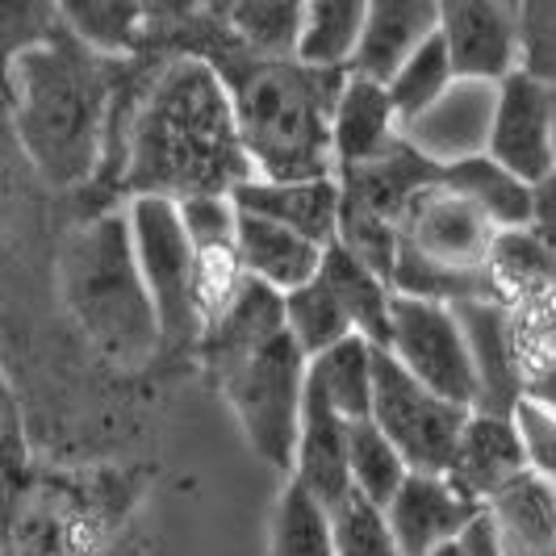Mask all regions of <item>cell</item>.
Wrapping results in <instances>:
<instances>
[{
  "label": "cell",
  "instance_id": "obj_19",
  "mask_svg": "<svg viewBox=\"0 0 556 556\" xmlns=\"http://www.w3.org/2000/svg\"><path fill=\"white\" fill-rule=\"evenodd\" d=\"M435 26H440V0H368L348 72L386 84L393 67L435 34Z\"/></svg>",
  "mask_w": 556,
  "mask_h": 556
},
{
  "label": "cell",
  "instance_id": "obj_28",
  "mask_svg": "<svg viewBox=\"0 0 556 556\" xmlns=\"http://www.w3.org/2000/svg\"><path fill=\"white\" fill-rule=\"evenodd\" d=\"M280 314H285V331L298 339V348H302L306 356H318L323 348L339 343L343 334H356L348 309L339 306L331 285L318 277V273H314L306 285L280 293Z\"/></svg>",
  "mask_w": 556,
  "mask_h": 556
},
{
  "label": "cell",
  "instance_id": "obj_21",
  "mask_svg": "<svg viewBox=\"0 0 556 556\" xmlns=\"http://www.w3.org/2000/svg\"><path fill=\"white\" fill-rule=\"evenodd\" d=\"M502 556H556V481L523 473L481 506Z\"/></svg>",
  "mask_w": 556,
  "mask_h": 556
},
{
  "label": "cell",
  "instance_id": "obj_32",
  "mask_svg": "<svg viewBox=\"0 0 556 556\" xmlns=\"http://www.w3.org/2000/svg\"><path fill=\"white\" fill-rule=\"evenodd\" d=\"M334 519V556H402L397 540H393L386 510L361 498L356 490L343 494L331 506Z\"/></svg>",
  "mask_w": 556,
  "mask_h": 556
},
{
  "label": "cell",
  "instance_id": "obj_18",
  "mask_svg": "<svg viewBox=\"0 0 556 556\" xmlns=\"http://www.w3.org/2000/svg\"><path fill=\"white\" fill-rule=\"evenodd\" d=\"M348 431L352 418H343L323 393L306 381V402H302V422H298V440H293V460L289 473L302 481L318 502H334L352 494V473H348Z\"/></svg>",
  "mask_w": 556,
  "mask_h": 556
},
{
  "label": "cell",
  "instance_id": "obj_17",
  "mask_svg": "<svg viewBox=\"0 0 556 556\" xmlns=\"http://www.w3.org/2000/svg\"><path fill=\"white\" fill-rule=\"evenodd\" d=\"M235 205L264 214L273 223L289 226L298 235H306L314 243H334L339 230V205H343V185L339 176H302V180H268V176H248L235 189Z\"/></svg>",
  "mask_w": 556,
  "mask_h": 556
},
{
  "label": "cell",
  "instance_id": "obj_12",
  "mask_svg": "<svg viewBox=\"0 0 556 556\" xmlns=\"http://www.w3.org/2000/svg\"><path fill=\"white\" fill-rule=\"evenodd\" d=\"M494 97H498V84L452 80L427 110L415 113L410 122H402V142L431 167H447L469 160V155H481L490 142Z\"/></svg>",
  "mask_w": 556,
  "mask_h": 556
},
{
  "label": "cell",
  "instance_id": "obj_2",
  "mask_svg": "<svg viewBox=\"0 0 556 556\" xmlns=\"http://www.w3.org/2000/svg\"><path fill=\"white\" fill-rule=\"evenodd\" d=\"M113 63L117 59L88 51L67 29L9 63L4 92L13 101V126L47 185L76 189L105 160L117 101Z\"/></svg>",
  "mask_w": 556,
  "mask_h": 556
},
{
  "label": "cell",
  "instance_id": "obj_29",
  "mask_svg": "<svg viewBox=\"0 0 556 556\" xmlns=\"http://www.w3.org/2000/svg\"><path fill=\"white\" fill-rule=\"evenodd\" d=\"M348 473H352V490L361 498L386 510V502L397 494L410 465L402 460V452L390 444V435L372 418H356L348 431Z\"/></svg>",
  "mask_w": 556,
  "mask_h": 556
},
{
  "label": "cell",
  "instance_id": "obj_23",
  "mask_svg": "<svg viewBox=\"0 0 556 556\" xmlns=\"http://www.w3.org/2000/svg\"><path fill=\"white\" fill-rule=\"evenodd\" d=\"M377 343L364 334H343L339 343L309 356L306 381L331 402L343 418H368L372 410V377H377Z\"/></svg>",
  "mask_w": 556,
  "mask_h": 556
},
{
  "label": "cell",
  "instance_id": "obj_22",
  "mask_svg": "<svg viewBox=\"0 0 556 556\" xmlns=\"http://www.w3.org/2000/svg\"><path fill=\"white\" fill-rule=\"evenodd\" d=\"M318 277L331 285V293L339 298V306L348 309L356 334L372 339L377 348H386V331H390V302L393 285L372 264H364L356 251H348L343 243H327L323 248V264Z\"/></svg>",
  "mask_w": 556,
  "mask_h": 556
},
{
  "label": "cell",
  "instance_id": "obj_10",
  "mask_svg": "<svg viewBox=\"0 0 556 556\" xmlns=\"http://www.w3.org/2000/svg\"><path fill=\"white\" fill-rule=\"evenodd\" d=\"M485 155L528 185L553 172V84L535 80L523 67L498 80Z\"/></svg>",
  "mask_w": 556,
  "mask_h": 556
},
{
  "label": "cell",
  "instance_id": "obj_16",
  "mask_svg": "<svg viewBox=\"0 0 556 556\" xmlns=\"http://www.w3.org/2000/svg\"><path fill=\"white\" fill-rule=\"evenodd\" d=\"M523 469H528V460H523V444H519V431H515L510 415L490 410V406H473L465 415L456 452L447 460V481L465 498L485 506L506 481H515Z\"/></svg>",
  "mask_w": 556,
  "mask_h": 556
},
{
  "label": "cell",
  "instance_id": "obj_3",
  "mask_svg": "<svg viewBox=\"0 0 556 556\" xmlns=\"http://www.w3.org/2000/svg\"><path fill=\"white\" fill-rule=\"evenodd\" d=\"M210 63L230 92V113L251 176L302 180L334 172L331 113L348 67H318L298 55H260L239 38L235 55Z\"/></svg>",
  "mask_w": 556,
  "mask_h": 556
},
{
  "label": "cell",
  "instance_id": "obj_36",
  "mask_svg": "<svg viewBox=\"0 0 556 556\" xmlns=\"http://www.w3.org/2000/svg\"><path fill=\"white\" fill-rule=\"evenodd\" d=\"M528 235L556 260V167L531 185V218Z\"/></svg>",
  "mask_w": 556,
  "mask_h": 556
},
{
  "label": "cell",
  "instance_id": "obj_39",
  "mask_svg": "<svg viewBox=\"0 0 556 556\" xmlns=\"http://www.w3.org/2000/svg\"><path fill=\"white\" fill-rule=\"evenodd\" d=\"M460 540H465V553H469V556H502L498 535H494V528H490L485 510H477L473 519L465 523V531H460Z\"/></svg>",
  "mask_w": 556,
  "mask_h": 556
},
{
  "label": "cell",
  "instance_id": "obj_24",
  "mask_svg": "<svg viewBox=\"0 0 556 556\" xmlns=\"http://www.w3.org/2000/svg\"><path fill=\"white\" fill-rule=\"evenodd\" d=\"M59 26L88 51L110 59L135 55L147 38V9L142 0H55Z\"/></svg>",
  "mask_w": 556,
  "mask_h": 556
},
{
  "label": "cell",
  "instance_id": "obj_5",
  "mask_svg": "<svg viewBox=\"0 0 556 556\" xmlns=\"http://www.w3.org/2000/svg\"><path fill=\"white\" fill-rule=\"evenodd\" d=\"M306 372L309 356L285 327L214 372L255 456H264L280 473H289L293 460V440L306 402Z\"/></svg>",
  "mask_w": 556,
  "mask_h": 556
},
{
  "label": "cell",
  "instance_id": "obj_20",
  "mask_svg": "<svg viewBox=\"0 0 556 556\" xmlns=\"http://www.w3.org/2000/svg\"><path fill=\"white\" fill-rule=\"evenodd\" d=\"M235 251H239L243 273L277 293L306 285L323 264V243L251 210H239L235 218Z\"/></svg>",
  "mask_w": 556,
  "mask_h": 556
},
{
  "label": "cell",
  "instance_id": "obj_27",
  "mask_svg": "<svg viewBox=\"0 0 556 556\" xmlns=\"http://www.w3.org/2000/svg\"><path fill=\"white\" fill-rule=\"evenodd\" d=\"M364 9L368 0H306L293 55L318 67H348L356 38H361Z\"/></svg>",
  "mask_w": 556,
  "mask_h": 556
},
{
  "label": "cell",
  "instance_id": "obj_38",
  "mask_svg": "<svg viewBox=\"0 0 556 556\" xmlns=\"http://www.w3.org/2000/svg\"><path fill=\"white\" fill-rule=\"evenodd\" d=\"M151 29H172V26H193L205 13V0H142Z\"/></svg>",
  "mask_w": 556,
  "mask_h": 556
},
{
  "label": "cell",
  "instance_id": "obj_4",
  "mask_svg": "<svg viewBox=\"0 0 556 556\" xmlns=\"http://www.w3.org/2000/svg\"><path fill=\"white\" fill-rule=\"evenodd\" d=\"M59 289L72 318L105 361L142 368L164 352L155 302L147 293L139 255L130 243L126 210L101 214L72 230L59 255Z\"/></svg>",
  "mask_w": 556,
  "mask_h": 556
},
{
  "label": "cell",
  "instance_id": "obj_8",
  "mask_svg": "<svg viewBox=\"0 0 556 556\" xmlns=\"http://www.w3.org/2000/svg\"><path fill=\"white\" fill-rule=\"evenodd\" d=\"M386 352L410 377H418L427 390L444 393L456 406L473 410L477 402H481L469 339H465V327H460L456 309L447 306V302L415 298V293H397L393 289Z\"/></svg>",
  "mask_w": 556,
  "mask_h": 556
},
{
  "label": "cell",
  "instance_id": "obj_35",
  "mask_svg": "<svg viewBox=\"0 0 556 556\" xmlns=\"http://www.w3.org/2000/svg\"><path fill=\"white\" fill-rule=\"evenodd\" d=\"M510 422L519 431V444H523V460H528L531 473L556 481V415H548L540 402L519 397L510 406Z\"/></svg>",
  "mask_w": 556,
  "mask_h": 556
},
{
  "label": "cell",
  "instance_id": "obj_41",
  "mask_svg": "<svg viewBox=\"0 0 556 556\" xmlns=\"http://www.w3.org/2000/svg\"><path fill=\"white\" fill-rule=\"evenodd\" d=\"M226 9H230V0H205V13H210L214 22H223V17H226Z\"/></svg>",
  "mask_w": 556,
  "mask_h": 556
},
{
  "label": "cell",
  "instance_id": "obj_25",
  "mask_svg": "<svg viewBox=\"0 0 556 556\" xmlns=\"http://www.w3.org/2000/svg\"><path fill=\"white\" fill-rule=\"evenodd\" d=\"M440 176H444L456 193L469 197L498 230H528L531 185L523 176H515L510 167H502L498 160H490L485 151L460 160V164L440 167Z\"/></svg>",
  "mask_w": 556,
  "mask_h": 556
},
{
  "label": "cell",
  "instance_id": "obj_34",
  "mask_svg": "<svg viewBox=\"0 0 556 556\" xmlns=\"http://www.w3.org/2000/svg\"><path fill=\"white\" fill-rule=\"evenodd\" d=\"M519 67L556 88V0H515Z\"/></svg>",
  "mask_w": 556,
  "mask_h": 556
},
{
  "label": "cell",
  "instance_id": "obj_40",
  "mask_svg": "<svg viewBox=\"0 0 556 556\" xmlns=\"http://www.w3.org/2000/svg\"><path fill=\"white\" fill-rule=\"evenodd\" d=\"M427 556H469V553H465V540L456 535V540H444V544H435V548H431Z\"/></svg>",
  "mask_w": 556,
  "mask_h": 556
},
{
  "label": "cell",
  "instance_id": "obj_26",
  "mask_svg": "<svg viewBox=\"0 0 556 556\" xmlns=\"http://www.w3.org/2000/svg\"><path fill=\"white\" fill-rule=\"evenodd\" d=\"M268 556H334L331 506L314 498L293 477H285L277 506H273Z\"/></svg>",
  "mask_w": 556,
  "mask_h": 556
},
{
  "label": "cell",
  "instance_id": "obj_6",
  "mask_svg": "<svg viewBox=\"0 0 556 556\" xmlns=\"http://www.w3.org/2000/svg\"><path fill=\"white\" fill-rule=\"evenodd\" d=\"M130 243L139 255L147 293L155 302L164 348H185L201 334L197 314V251L185 230L180 205L160 193H135L126 201Z\"/></svg>",
  "mask_w": 556,
  "mask_h": 556
},
{
  "label": "cell",
  "instance_id": "obj_30",
  "mask_svg": "<svg viewBox=\"0 0 556 556\" xmlns=\"http://www.w3.org/2000/svg\"><path fill=\"white\" fill-rule=\"evenodd\" d=\"M306 0H230L223 26L260 55H293Z\"/></svg>",
  "mask_w": 556,
  "mask_h": 556
},
{
  "label": "cell",
  "instance_id": "obj_37",
  "mask_svg": "<svg viewBox=\"0 0 556 556\" xmlns=\"http://www.w3.org/2000/svg\"><path fill=\"white\" fill-rule=\"evenodd\" d=\"M519 397H531L548 415H556V352H544V356H535L528 364V377H523V393Z\"/></svg>",
  "mask_w": 556,
  "mask_h": 556
},
{
  "label": "cell",
  "instance_id": "obj_15",
  "mask_svg": "<svg viewBox=\"0 0 556 556\" xmlns=\"http://www.w3.org/2000/svg\"><path fill=\"white\" fill-rule=\"evenodd\" d=\"M477 510L481 506L465 498L447 481V473H415L410 469L406 481L397 485V494L386 502V523H390L402 556H427L435 544L456 540Z\"/></svg>",
  "mask_w": 556,
  "mask_h": 556
},
{
  "label": "cell",
  "instance_id": "obj_7",
  "mask_svg": "<svg viewBox=\"0 0 556 556\" xmlns=\"http://www.w3.org/2000/svg\"><path fill=\"white\" fill-rule=\"evenodd\" d=\"M498 235V226L469 197L456 193L440 172L422 180L397 210V251L460 277H490Z\"/></svg>",
  "mask_w": 556,
  "mask_h": 556
},
{
  "label": "cell",
  "instance_id": "obj_42",
  "mask_svg": "<svg viewBox=\"0 0 556 556\" xmlns=\"http://www.w3.org/2000/svg\"><path fill=\"white\" fill-rule=\"evenodd\" d=\"M553 167H556V88H553Z\"/></svg>",
  "mask_w": 556,
  "mask_h": 556
},
{
  "label": "cell",
  "instance_id": "obj_1",
  "mask_svg": "<svg viewBox=\"0 0 556 556\" xmlns=\"http://www.w3.org/2000/svg\"><path fill=\"white\" fill-rule=\"evenodd\" d=\"M251 176L235 130L230 92L205 55H180L155 72L126 130L122 185L135 193L185 201L230 193Z\"/></svg>",
  "mask_w": 556,
  "mask_h": 556
},
{
  "label": "cell",
  "instance_id": "obj_13",
  "mask_svg": "<svg viewBox=\"0 0 556 556\" xmlns=\"http://www.w3.org/2000/svg\"><path fill=\"white\" fill-rule=\"evenodd\" d=\"M452 309L465 327V339H469V352L477 364V386H481L477 406L510 415V406L523 393V377H528L531 364L528 339L519 331L515 314L498 298H465Z\"/></svg>",
  "mask_w": 556,
  "mask_h": 556
},
{
  "label": "cell",
  "instance_id": "obj_31",
  "mask_svg": "<svg viewBox=\"0 0 556 556\" xmlns=\"http://www.w3.org/2000/svg\"><path fill=\"white\" fill-rule=\"evenodd\" d=\"M452 80H456L452 59H447L440 34H431L422 47H415L410 55L393 67V76L386 80L397 122H410L415 113L427 110V105H431V101H435Z\"/></svg>",
  "mask_w": 556,
  "mask_h": 556
},
{
  "label": "cell",
  "instance_id": "obj_11",
  "mask_svg": "<svg viewBox=\"0 0 556 556\" xmlns=\"http://www.w3.org/2000/svg\"><path fill=\"white\" fill-rule=\"evenodd\" d=\"M440 42L456 80H506L519 67V26L510 0H440Z\"/></svg>",
  "mask_w": 556,
  "mask_h": 556
},
{
  "label": "cell",
  "instance_id": "obj_9",
  "mask_svg": "<svg viewBox=\"0 0 556 556\" xmlns=\"http://www.w3.org/2000/svg\"><path fill=\"white\" fill-rule=\"evenodd\" d=\"M465 415H469V406H456L444 393L427 390L386 348L377 352L368 418L390 435V444L402 452V460L415 473H447Z\"/></svg>",
  "mask_w": 556,
  "mask_h": 556
},
{
  "label": "cell",
  "instance_id": "obj_14",
  "mask_svg": "<svg viewBox=\"0 0 556 556\" xmlns=\"http://www.w3.org/2000/svg\"><path fill=\"white\" fill-rule=\"evenodd\" d=\"M402 151V122L393 113L390 88L356 72H343L331 113V160L339 172L368 167Z\"/></svg>",
  "mask_w": 556,
  "mask_h": 556
},
{
  "label": "cell",
  "instance_id": "obj_33",
  "mask_svg": "<svg viewBox=\"0 0 556 556\" xmlns=\"http://www.w3.org/2000/svg\"><path fill=\"white\" fill-rule=\"evenodd\" d=\"M59 29L63 26H59L55 0H0V88H4L9 63L34 42H47Z\"/></svg>",
  "mask_w": 556,
  "mask_h": 556
}]
</instances>
